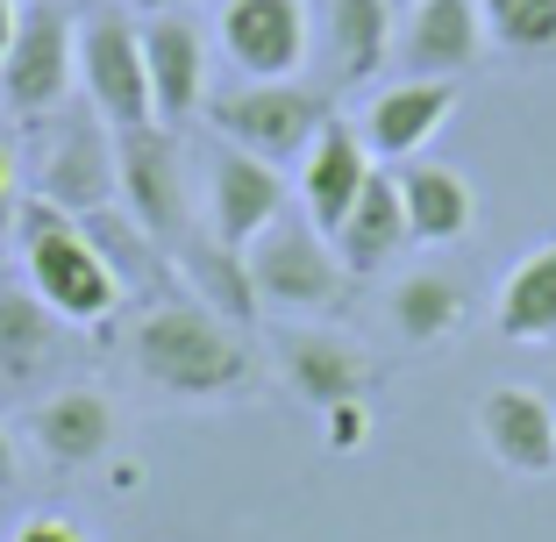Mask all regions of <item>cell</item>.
<instances>
[{
  "label": "cell",
  "instance_id": "9a60e30c",
  "mask_svg": "<svg viewBox=\"0 0 556 542\" xmlns=\"http://www.w3.org/2000/svg\"><path fill=\"white\" fill-rule=\"evenodd\" d=\"M485 50V15L478 0H414L407 29H400V65L414 79H457Z\"/></svg>",
  "mask_w": 556,
  "mask_h": 542
},
{
  "label": "cell",
  "instance_id": "5bb4252c",
  "mask_svg": "<svg viewBox=\"0 0 556 542\" xmlns=\"http://www.w3.org/2000/svg\"><path fill=\"white\" fill-rule=\"evenodd\" d=\"M143 72H150V115L172 129L207 100V36L186 15H143Z\"/></svg>",
  "mask_w": 556,
  "mask_h": 542
},
{
  "label": "cell",
  "instance_id": "7a4b0ae2",
  "mask_svg": "<svg viewBox=\"0 0 556 542\" xmlns=\"http://www.w3.org/2000/svg\"><path fill=\"white\" fill-rule=\"evenodd\" d=\"M15 243H22L29 293L43 300L58 322H72V329H100V322L122 307L115 264L100 257V243L86 236L79 214L50 207V200H22V207H15Z\"/></svg>",
  "mask_w": 556,
  "mask_h": 542
},
{
  "label": "cell",
  "instance_id": "7402d4cb",
  "mask_svg": "<svg viewBox=\"0 0 556 542\" xmlns=\"http://www.w3.org/2000/svg\"><path fill=\"white\" fill-rule=\"evenodd\" d=\"M386 322H393L400 343H442L464 322V286L450 272H407L386 293Z\"/></svg>",
  "mask_w": 556,
  "mask_h": 542
},
{
  "label": "cell",
  "instance_id": "4316f807",
  "mask_svg": "<svg viewBox=\"0 0 556 542\" xmlns=\"http://www.w3.org/2000/svg\"><path fill=\"white\" fill-rule=\"evenodd\" d=\"M15 22H22V8H15V0H0V58H8V43H15Z\"/></svg>",
  "mask_w": 556,
  "mask_h": 542
},
{
  "label": "cell",
  "instance_id": "603a6c76",
  "mask_svg": "<svg viewBox=\"0 0 556 542\" xmlns=\"http://www.w3.org/2000/svg\"><path fill=\"white\" fill-rule=\"evenodd\" d=\"M58 350V314L29 293V286H0V371L36 378Z\"/></svg>",
  "mask_w": 556,
  "mask_h": 542
},
{
  "label": "cell",
  "instance_id": "484cf974",
  "mask_svg": "<svg viewBox=\"0 0 556 542\" xmlns=\"http://www.w3.org/2000/svg\"><path fill=\"white\" fill-rule=\"evenodd\" d=\"M8 214H15V157L0 150V222H8Z\"/></svg>",
  "mask_w": 556,
  "mask_h": 542
},
{
  "label": "cell",
  "instance_id": "44dd1931",
  "mask_svg": "<svg viewBox=\"0 0 556 542\" xmlns=\"http://www.w3.org/2000/svg\"><path fill=\"white\" fill-rule=\"evenodd\" d=\"M492 329L500 343H556V243L528 250L500 279V300H492Z\"/></svg>",
  "mask_w": 556,
  "mask_h": 542
},
{
  "label": "cell",
  "instance_id": "277c9868",
  "mask_svg": "<svg viewBox=\"0 0 556 542\" xmlns=\"http://www.w3.org/2000/svg\"><path fill=\"white\" fill-rule=\"evenodd\" d=\"M343 257L328 243L314 222H293V214H278L271 229L250 236L243 250V286L257 307H278V314H336L343 300Z\"/></svg>",
  "mask_w": 556,
  "mask_h": 542
},
{
  "label": "cell",
  "instance_id": "83f0119b",
  "mask_svg": "<svg viewBox=\"0 0 556 542\" xmlns=\"http://www.w3.org/2000/svg\"><path fill=\"white\" fill-rule=\"evenodd\" d=\"M15 486V443H8V428H0V493Z\"/></svg>",
  "mask_w": 556,
  "mask_h": 542
},
{
  "label": "cell",
  "instance_id": "e0dca14e",
  "mask_svg": "<svg viewBox=\"0 0 556 542\" xmlns=\"http://www.w3.org/2000/svg\"><path fill=\"white\" fill-rule=\"evenodd\" d=\"M400 179V214H407V243H464L478 222V193L471 179H464L457 165H421V157H407V165L393 172Z\"/></svg>",
  "mask_w": 556,
  "mask_h": 542
},
{
  "label": "cell",
  "instance_id": "5b68a950",
  "mask_svg": "<svg viewBox=\"0 0 556 542\" xmlns=\"http://www.w3.org/2000/svg\"><path fill=\"white\" fill-rule=\"evenodd\" d=\"M214 136L264 165H300V150L321 136L328 122V93L321 86H300V79H243L236 93H222L207 108Z\"/></svg>",
  "mask_w": 556,
  "mask_h": 542
},
{
  "label": "cell",
  "instance_id": "30bf717a",
  "mask_svg": "<svg viewBox=\"0 0 556 542\" xmlns=\"http://www.w3.org/2000/svg\"><path fill=\"white\" fill-rule=\"evenodd\" d=\"M278 214H286V172L264 165V157H250V150L222 143L207 165V236L229 257H243L250 236L271 229Z\"/></svg>",
  "mask_w": 556,
  "mask_h": 542
},
{
  "label": "cell",
  "instance_id": "8fae6325",
  "mask_svg": "<svg viewBox=\"0 0 556 542\" xmlns=\"http://www.w3.org/2000/svg\"><path fill=\"white\" fill-rule=\"evenodd\" d=\"M371 172H378V157L364 150L357 122L328 115L321 136L300 150V207H307L314 229H321V236L343 229V214L357 207V193H364V179H371Z\"/></svg>",
  "mask_w": 556,
  "mask_h": 542
},
{
  "label": "cell",
  "instance_id": "d4e9b609",
  "mask_svg": "<svg viewBox=\"0 0 556 542\" xmlns=\"http://www.w3.org/2000/svg\"><path fill=\"white\" fill-rule=\"evenodd\" d=\"M15 542H79V528L58 521V514H36V521H22V528H15Z\"/></svg>",
  "mask_w": 556,
  "mask_h": 542
},
{
  "label": "cell",
  "instance_id": "d6986e66",
  "mask_svg": "<svg viewBox=\"0 0 556 542\" xmlns=\"http://www.w3.org/2000/svg\"><path fill=\"white\" fill-rule=\"evenodd\" d=\"M336 243V257H343L350 279H371V272H386V264L400 257V243H407V214H400V179L393 172H371L357 193V207L343 214V229L328 236Z\"/></svg>",
  "mask_w": 556,
  "mask_h": 542
},
{
  "label": "cell",
  "instance_id": "52a82bcc",
  "mask_svg": "<svg viewBox=\"0 0 556 542\" xmlns=\"http://www.w3.org/2000/svg\"><path fill=\"white\" fill-rule=\"evenodd\" d=\"M72 86H79V22L58 0H36V8H22L15 43L0 58V100L22 122H43L65 108Z\"/></svg>",
  "mask_w": 556,
  "mask_h": 542
},
{
  "label": "cell",
  "instance_id": "f1b7e54d",
  "mask_svg": "<svg viewBox=\"0 0 556 542\" xmlns=\"http://www.w3.org/2000/svg\"><path fill=\"white\" fill-rule=\"evenodd\" d=\"M136 8H143V15H179L186 0H136Z\"/></svg>",
  "mask_w": 556,
  "mask_h": 542
},
{
  "label": "cell",
  "instance_id": "ba28073f",
  "mask_svg": "<svg viewBox=\"0 0 556 542\" xmlns=\"http://www.w3.org/2000/svg\"><path fill=\"white\" fill-rule=\"evenodd\" d=\"M115 129L86 108V115H50V143L43 157H36V200H50V207L65 214H100L108 200H115Z\"/></svg>",
  "mask_w": 556,
  "mask_h": 542
},
{
  "label": "cell",
  "instance_id": "8992f818",
  "mask_svg": "<svg viewBox=\"0 0 556 542\" xmlns=\"http://www.w3.org/2000/svg\"><path fill=\"white\" fill-rule=\"evenodd\" d=\"M79 93L108 129H143L150 115V72H143V22L122 8L79 15Z\"/></svg>",
  "mask_w": 556,
  "mask_h": 542
},
{
  "label": "cell",
  "instance_id": "cb8c5ba5",
  "mask_svg": "<svg viewBox=\"0 0 556 542\" xmlns=\"http://www.w3.org/2000/svg\"><path fill=\"white\" fill-rule=\"evenodd\" d=\"M485 15V43L521 58V65H549L556 58V0H478Z\"/></svg>",
  "mask_w": 556,
  "mask_h": 542
},
{
  "label": "cell",
  "instance_id": "3957f363",
  "mask_svg": "<svg viewBox=\"0 0 556 542\" xmlns=\"http://www.w3.org/2000/svg\"><path fill=\"white\" fill-rule=\"evenodd\" d=\"M115 186H122L129 222L157 250H172V264H186L200 243H214V236L193 222V200H186V157H179V143H172L164 122L115 129Z\"/></svg>",
  "mask_w": 556,
  "mask_h": 542
},
{
  "label": "cell",
  "instance_id": "ffe728a7",
  "mask_svg": "<svg viewBox=\"0 0 556 542\" xmlns=\"http://www.w3.org/2000/svg\"><path fill=\"white\" fill-rule=\"evenodd\" d=\"M314 29H321V50L336 65V86H364L393 58V0H321Z\"/></svg>",
  "mask_w": 556,
  "mask_h": 542
},
{
  "label": "cell",
  "instance_id": "7c38bea8",
  "mask_svg": "<svg viewBox=\"0 0 556 542\" xmlns=\"http://www.w3.org/2000/svg\"><path fill=\"white\" fill-rule=\"evenodd\" d=\"M478 443L500 471L514 478H549L556 471V407L535 386H492L478 400Z\"/></svg>",
  "mask_w": 556,
  "mask_h": 542
},
{
  "label": "cell",
  "instance_id": "f546056e",
  "mask_svg": "<svg viewBox=\"0 0 556 542\" xmlns=\"http://www.w3.org/2000/svg\"><path fill=\"white\" fill-rule=\"evenodd\" d=\"M393 8H414V0H393Z\"/></svg>",
  "mask_w": 556,
  "mask_h": 542
},
{
  "label": "cell",
  "instance_id": "ac0fdd59",
  "mask_svg": "<svg viewBox=\"0 0 556 542\" xmlns=\"http://www.w3.org/2000/svg\"><path fill=\"white\" fill-rule=\"evenodd\" d=\"M278 364H286V386H293L300 400H314L321 414H328V407H350V400H364V386H371V364H364V350L350 343V336H328V329L286 336Z\"/></svg>",
  "mask_w": 556,
  "mask_h": 542
},
{
  "label": "cell",
  "instance_id": "4fadbf2b",
  "mask_svg": "<svg viewBox=\"0 0 556 542\" xmlns=\"http://www.w3.org/2000/svg\"><path fill=\"white\" fill-rule=\"evenodd\" d=\"M450 115H457V79H400L386 93H371V108L357 115V136L378 165H407Z\"/></svg>",
  "mask_w": 556,
  "mask_h": 542
},
{
  "label": "cell",
  "instance_id": "2e32d148",
  "mask_svg": "<svg viewBox=\"0 0 556 542\" xmlns=\"http://www.w3.org/2000/svg\"><path fill=\"white\" fill-rule=\"evenodd\" d=\"M115 428H122L115 400L100 393V386H65V393H50L43 407H36L29 436L58 471H86V464H100L115 450Z\"/></svg>",
  "mask_w": 556,
  "mask_h": 542
},
{
  "label": "cell",
  "instance_id": "9c48e42d",
  "mask_svg": "<svg viewBox=\"0 0 556 542\" xmlns=\"http://www.w3.org/2000/svg\"><path fill=\"white\" fill-rule=\"evenodd\" d=\"M222 50L243 79H300L314 50L307 0H222Z\"/></svg>",
  "mask_w": 556,
  "mask_h": 542
},
{
  "label": "cell",
  "instance_id": "6da1fadb",
  "mask_svg": "<svg viewBox=\"0 0 556 542\" xmlns=\"http://www.w3.org/2000/svg\"><path fill=\"white\" fill-rule=\"evenodd\" d=\"M129 357L143 386L172 400H222L250 386V343L229 314H214L207 300H157L143 307L129 336Z\"/></svg>",
  "mask_w": 556,
  "mask_h": 542
}]
</instances>
